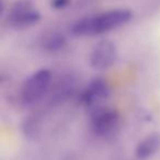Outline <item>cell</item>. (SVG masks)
<instances>
[{
    "label": "cell",
    "mask_w": 160,
    "mask_h": 160,
    "mask_svg": "<svg viewBox=\"0 0 160 160\" xmlns=\"http://www.w3.org/2000/svg\"><path fill=\"white\" fill-rule=\"evenodd\" d=\"M133 18V11L128 8H111L78 19L70 27V33L76 38L103 35L124 28Z\"/></svg>",
    "instance_id": "6da1fadb"
},
{
    "label": "cell",
    "mask_w": 160,
    "mask_h": 160,
    "mask_svg": "<svg viewBox=\"0 0 160 160\" xmlns=\"http://www.w3.org/2000/svg\"><path fill=\"white\" fill-rule=\"evenodd\" d=\"M3 22L16 31L28 30L42 20V13L33 0H13L1 12Z\"/></svg>",
    "instance_id": "7a4b0ae2"
},
{
    "label": "cell",
    "mask_w": 160,
    "mask_h": 160,
    "mask_svg": "<svg viewBox=\"0 0 160 160\" xmlns=\"http://www.w3.org/2000/svg\"><path fill=\"white\" fill-rule=\"evenodd\" d=\"M52 86V72L46 68L38 69L24 80L21 88V100L25 105H33L41 101Z\"/></svg>",
    "instance_id": "3957f363"
},
{
    "label": "cell",
    "mask_w": 160,
    "mask_h": 160,
    "mask_svg": "<svg viewBox=\"0 0 160 160\" xmlns=\"http://www.w3.org/2000/svg\"><path fill=\"white\" fill-rule=\"evenodd\" d=\"M91 131L98 137L111 138L118 134L121 126V115L114 108L100 105L91 112Z\"/></svg>",
    "instance_id": "277c9868"
},
{
    "label": "cell",
    "mask_w": 160,
    "mask_h": 160,
    "mask_svg": "<svg viewBox=\"0 0 160 160\" xmlns=\"http://www.w3.org/2000/svg\"><path fill=\"white\" fill-rule=\"evenodd\" d=\"M118 51L115 43L110 40H101L92 47L89 55V62L92 69L104 71L116 62Z\"/></svg>",
    "instance_id": "5b68a950"
},
{
    "label": "cell",
    "mask_w": 160,
    "mask_h": 160,
    "mask_svg": "<svg viewBox=\"0 0 160 160\" xmlns=\"http://www.w3.org/2000/svg\"><path fill=\"white\" fill-rule=\"evenodd\" d=\"M111 94V88L103 78H94L79 94V102L88 109H96L102 105Z\"/></svg>",
    "instance_id": "8992f818"
},
{
    "label": "cell",
    "mask_w": 160,
    "mask_h": 160,
    "mask_svg": "<svg viewBox=\"0 0 160 160\" xmlns=\"http://www.w3.org/2000/svg\"><path fill=\"white\" fill-rule=\"evenodd\" d=\"M160 150V134L152 133L144 137L137 144L135 155L138 159H148L157 155Z\"/></svg>",
    "instance_id": "52a82bcc"
},
{
    "label": "cell",
    "mask_w": 160,
    "mask_h": 160,
    "mask_svg": "<svg viewBox=\"0 0 160 160\" xmlns=\"http://www.w3.org/2000/svg\"><path fill=\"white\" fill-rule=\"evenodd\" d=\"M42 47L51 53L59 52L67 45V38L62 33L58 31H51L45 33L41 38Z\"/></svg>",
    "instance_id": "ba28073f"
},
{
    "label": "cell",
    "mask_w": 160,
    "mask_h": 160,
    "mask_svg": "<svg viewBox=\"0 0 160 160\" xmlns=\"http://www.w3.org/2000/svg\"><path fill=\"white\" fill-rule=\"evenodd\" d=\"M93 0H48L49 8L54 11L62 12L66 10L77 9L79 7H85Z\"/></svg>",
    "instance_id": "9c48e42d"
}]
</instances>
